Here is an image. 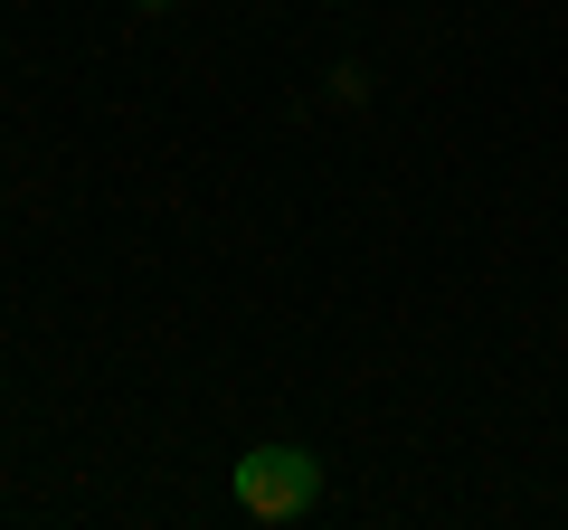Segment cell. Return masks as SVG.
Here are the masks:
<instances>
[{
	"instance_id": "2",
	"label": "cell",
	"mask_w": 568,
	"mask_h": 530,
	"mask_svg": "<svg viewBox=\"0 0 568 530\" xmlns=\"http://www.w3.org/2000/svg\"><path fill=\"white\" fill-rule=\"evenodd\" d=\"M142 10H171V0H142Z\"/></svg>"
},
{
	"instance_id": "1",
	"label": "cell",
	"mask_w": 568,
	"mask_h": 530,
	"mask_svg": "<svg viewBox=\"0 0 568 530\" xmlns=\"http://www.w3.org/2000/svg\"><path fill=\"white\" fill-rule=\"evenodd\" d=\"M237 502H246V521H304L323 502V465L304 446H256L237 465Z\"/></svg>"
}]
</instances>
